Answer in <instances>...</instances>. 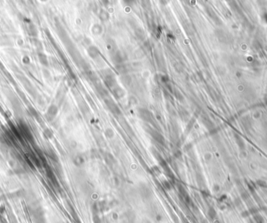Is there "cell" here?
Segmentation results:
<instances>
[{
	"label": "cell",
	"instance_id": "obj_2",
	"mask_svg": "<svg viewBox=\"0 0 267 223\" xmlns=\"http://www.w3.org/2000/svg\"><path fill=\"white\" fill-rule=\"evenodd\" d=\"M105 104H106V106H107V107L110 109V110L112 113L116 114H120L119 107H117V104H116L111 99L105 100Z\"/></svg>",
	"mask_w": 267,
	"mask_h": 223
},
{
	"label": "cell",
	"instance_id": "obj_1",
	"mask_svg": "<svg viewBox=\"0 0 267 223\" xmlns=\"http://www.w3.org/2000/svg\"><path fill=\"white\" fill-rule=\"evenodd\" d=\"M138 116L141 120L145 121H152V115L151 113L145 108H140L138 109Z\"/></svg>",
	"mask_w": 267,
	"mask_h": 223
},
{
	"label": "cell",
	"instance_id": "obj_3",
	"mask_svg": "<svg viewBox=\"0 0 267 223\" xmlns=\"http://www.w3.org/2000/svg\"><path fill=\"white\" fill-rule=\"evenodd\" d=\"M151 134H152V137L156 140V141L159 142L161 143H162L164 142V139H163V137H162V135L160 134L159 132H156L155 130H152V132H151Z\"/></svg>",
	"mask_w": 267,
	"mask_h": 223
},
{
	"label": "cell",
	"instance_id": "obj_4",
	"mask_svg": "<svg viewBox=\"0 0 267 223\" xmlns=\"http://www.w3.org/2000/svg\"><path fill=\"white\" fill-rule=\"evenodd\" d=\"M113 94H114V96H116L117 98L119 99L124 96V91L121 89V88H119V86H117V87L114 86V89H113Z\"/></svg>",
	"mask_w": 267,
	"mask_h": 223
},
{
	"label": "cell",
	"instance_id": "obj_5",
	"mask_svg": "<svg viewBox=\"0 0 267 223\" xmlns=\"http://www.w3.org/2000/svg\"><path fill=\"white\" fill-rule=\"evenodd\" d=\"M105 135H106L107 136L110 137V138H112V137L113 136V135H114V132H113L112 129L108 128V129H106V131H105Z\"/></svg>",
	"mask_w": 267,
	"mask_h": 223
}]
</instances>
